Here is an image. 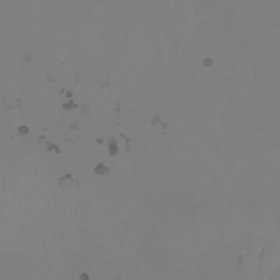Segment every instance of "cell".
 Instances as JSON below:
<instances>
[{"mask_svg":"<svg viewBox=\"0 0 280 280\" xmlns=\"http://www.w3.org/2000/svg\"><path fill=\"white\" fill-rule=\"evenodd\" d=\"M112 280H122V276H119V275H118V276H113Z\"/></svg>","mask_w":280,"mask_h":280,"instance_id":"obj_16","label":"cell"},{"mask_svg":"<svg viewBox=\"0 0 280 280\" xmlns=\"http://www.w3.org/2000/svg\"><path fill=\"white\" fill-rule=\"evenodd\" d=\"M96 144H97V145H100V146H103L105 144V138H104V137H98V138L96 139Z\"/></svg>","mask_w":280,"mask_h":280,"instance_id":"obj_15","label":"cell"},{"mask_svg":"<svg viewBox=\"0 0 280 280\" xmlns=\"http://www.w3.org/2000/svg\"><path fill=\"white\" fill-rule=\"evenodd\" d=\"M30 127L27 126V124H19L18 127H17V133H18L19 137H22V138H26L27 135L30 134Z\"/></svg>","mask_w":280,"mask_h":280,"instance_id":"obj_7","label":"cell"},{"mask_svg":"<svg viewBox=\"0 0 280 280\" xmlns=\"http://www.w3.org/2000/svg\"><path fill=\"white\" fill-rule=\"evenodd\" d=\"M201 64L205 70H209V68H212L213 66H215V59L210 57V56H206V57H204V59L201 60Z\"/></svg>","mask_w":280,"mask_h":280,"instance_id":"obj_10","label":"cell"},{"mask_svg":"<svg viewBox=\"0 0 280 280\" xmlns=\"http://www.w3.org/2000/svg\"><path fill=\"white\" fill-rule=\"evenodd\" d=\"M78 112L81 113L82 116H89L92 113V109H90V105L88 103H79V108Z\"/></svg>","mask_w":280,"mask_h":280,"instance_id":"obj_8","label":"cell"},{"mask_svg":"<svg viewBox=\"0 0 280 280\" xmlns=\"http://www.w3.org/2000/svg\"><path fill=\"white\" fill-rule=\"evenodd\" d=\"M63 97L66 98V100H71V98H75V93L73 92V90H68V89H63Z\"/></svg>","mask_w":280,"mask_h":280,"instance_id":"obj_12","label":"cell"},{"mask_svg":"<svg viewBox=\"0 0 280 280\" xmlns=\"http://www.w3.org/2000/svg\"><path fill=\"white\" fill-rule=\"evenodd\" d=\"M79 129H81V120L79 119L71 120L70 123L67 124V130L70 131V133H75V131H78Z\"/></svg>","mask_w":280,"mask_h":280,"instance_id":"obj_9","label":"cell"},{"mask_svg":"<svg viewBox=\"0 0 280 280\" xmlns=\"http://www.w3.org/2000/svg\"><path fill=\"white\" fill-rule=\"evenodd\" d=\"M111 172H112L111 167L107 163H104V161H98L97 164L92 168V174L94 176H97V178L98 176H109Z\"/></svg>","mask_w":280,"mask_h":280,"instance_id":"obj_2","label":"cell"},{"mask_svg":"<svg viewBox=\"0 0 280 280\" xmlns=\"http://www.w3.org/2000/svg\"><path fill=\"white\" fill-rule=\"evenodd\" d=\"M22 59L25 63H32L33 62V55H32V52H25L22 55Z\"/></svg>","mask_w":280,"mask_h":280,"instance_id":"obj_13","label":"cell"},{"mask_svg":"<svg viewBox=\"0 0 280 280\" xmlns=\"http://www.w3.org/2000/svg\"><path fill=\"white\" fill-rule=\"evenodd\" d=\"M56 183L59 185L60 189H68V187H74V186H78V178L73 174V172H66L63 175H60L56 180Z\"/></svg>","mask_w":280,"mask_h":280,"instance_id":"obj_1","label":"cell"},{"mask_svg":"<svg viewBox=\"0 0 280 280\" xmlns=\"http://www.w3.org/2000/svg\"><path fill=\"white\" fill-rule=\"evenodd\" d=\"M78 280H90V275H89L88 272H86V271H83V272L79 273Z\"/></svg>","mask_w":280,"mask_h":280,"instance_id":"obj_14","label":"cell"},{"mask_svg":"<svg viewBox=\"0 0 280 280\" xmlns=\"http://www.w3.org/2000/svg\"><path fill=\"white\" fill-rule=\"evenodd\" d=\"M97 85H98V88H101V89H104V88H109V86L112 85V82H111V79H109L108 77H105V79H104V81H101V79H98Z\"/></svg>","mask_w":280,"mask_h":280,"instance_id":"obj_11","label":"cell"},{"mask_svg":"<svg viewBox=\"0 0 280 280\" xmlns=\"http://www.w3.org/2000/svg\"><path fill=\"white\" fill-rule=\"evenodd\" d=\"M120 153L119 150V141L116 138H113V137H111V138L107 141V156L109 157V159H113V157H118Z\"/></svg>","mask_w":280,"mask_h":280,"instance_id":"obj_3","label":"cell"},{"mask_svg":"<svg viewBox=\"0 0 280 280\" xmlns=\"http://www.w3.org/2000/svg\"><path fill=\"white\" fill-rule=\"evenodd\" d=\"M62 108L66 112H71V111H77L79 108V104L75 101V98H71V100H64L62 103Z\"/></svg>","mask_w":280,"mask_h":280,"instance_id":"obj_4","label":"cell"},{"mask_svg":"<svg viewBox=\"0 0 280 280\" xmlns=\"http://www.w3.org/2000/svg\"><path fill=\"white\" fill-rule=\"evenodd\" d=\"M163 122H164V119H163V113H161V112H156V113L152 115V118L149 119V126L160 127Z\"/></svg>","mask_w":280,"mask_h":280,"instance_id":"obj_6","label":"cell"},{"mask_svg":"<svg viewBox=\"0 0 280 280\" xmlns=\"http://www.w3.org/2000/svg\"><path fill=\"white\" fill-rule=\"evenodd\" d=\"M44 148L48 153H55V154H59V156L62 154V148L59 146V144H56V142H53V141H49Z\"/></svg>","mask_w":280,"mask_h":280,"instance_id":"obj_5","label":"cell"}]
</instances>
